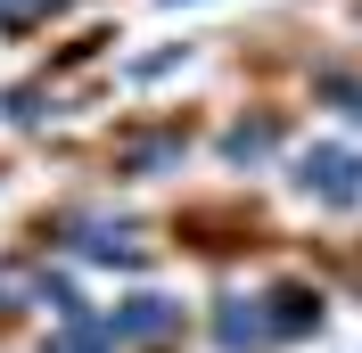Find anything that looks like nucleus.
<instances>
[{
    "label": "nucleus",
    "mask_w": 362,
    "mask_h": 353,
    "mask_svg": "<svg viewBox=\"0 0 362 353\" xmlns=\"http://www.w3.org/2000/svg\"><path fill=\"white\" fill-rule=\"evenodd\" d=\"M264 321H272V337H305L321 321V296H305V287H272V296H264Z\"/></svg>",
    "instance_id": "f257e3e1"
},
{
    "label": "nucleus",
    "mask_w": 362,
    "mask_h": 353,
    "mask_svg": "<svg viewBox=\"0 0 362 353\" xmlns=\"http://www.w3.org/2000/svg\"><path fill=\"white\" fill-rule=\"evenodd\" d=\"M181 321V304H165V296H140V304L115 312V337H165Z\"/></svg>",
    "instance_id": "f03ea898"
},
{
    "label": "nucleus",
    "mask_w": 362,
    "mask_h": 353,
    "mask_svg": "<svg viewBox=\"0 0 362 353\" xmlns=\"http://www.w3.org/2000/svg\"><path fill=\"white\" fill-rule=\"evenodd\" d=\"M49 353H115V337H107V329H90V321H74V329L49 337Z\"/></svg>",
    "instance_id": "20e7f679"
},
{
    "label": "nucleus",
    "mask_w": 362,
    "mask_h": 353,
    "mask_svg": "<svg viewBox=\"0 0 362 353\" xmlns=\"http://www.w3.org/2000/svg\"><path fill=\"white\" fill-rule=\"evenodd\" d=\"M264 304H247V296H230V304H223V345L230 353H239V345H264Z\"/></svg>",
    "instance_id": "7ed1b4c3"
},
{
    "label": "nucleus",
    "mask_w": 362,
    "mask_h": 353,
    "mask_svg": "<svg viewBox=\"0 0 362 353\" xmlns=\"http://www.w3.org/2000/svg\"><path fill=\"white\" fill-rule=\"evenodd\" d=\"M305 181H321V189H346V156H329V148L305 156Z\"/></svg>",
    "instance_id": "39448f33"
},
{
    "label": "nucleus",
    "mask_w": 362,
    "mask_h": 353,
    "mask_svg": "<svg viewBox=\"0 0 362 353\" xmlns=\"http://www.w3.org/2000/svg\"><path fill=\"white\" fill-rule=\"evenodd\" d=\"M17 8H25V0H0V17H17Z\"/></svg>",
    "instance_id": "423d86ee"
}]
</instances>
